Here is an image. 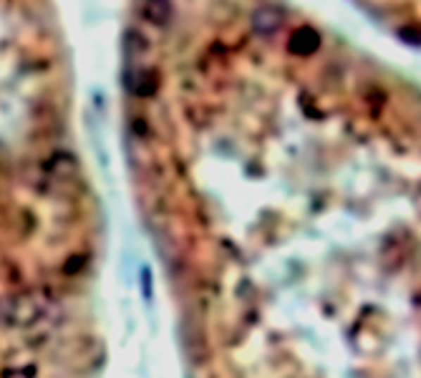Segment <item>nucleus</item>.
Returning <instances> with one entry per match:
<instances>
[{
    "instance_id": "obj_1",
    "label": "nucleus",
    "mask_w": 421,
    "mask_h": 378,
    "mask_svg": "<svg viewBox=\"0 0 421 378\" xmlns=\"http://www.w3.org/2000/svg\"><path fill=\"white\" fill-rule=\"evenodd\" d=\"M386 8V6H384ZM384 20L398 30L401 36H419L421 38V6L419 11H411L409 6H396V11H384Z\"/></svg>"
}]
</instances>
